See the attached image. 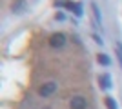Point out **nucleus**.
Returning <instances> with one entry per match:
<instances>
[{
  "label": "nucleus",
  "instance_id": "f257e3e1",
  "mask_svg": "<svg viewBox=\"0 0 122 109\" xmlns=\"http://www.w3.org/2000/svg\"><path fill=\"white\" fill-rule=\"evenodd\" d=\"M55 91H56V84H55V82H46V84H42L40 87H38V95H40V96H44V98L51 96Z\"/></svg>",
  "mask_w": 122,
  "mask_h": 109
},
{
  "label": "nucleus",
  "instance_id": "f03ea898",
  "mask_svg": "<svg viewBox=\"0 0 122 109\" xmlns=\"http://www.w3.org/2000/svg\"><path fill=\"white\" fill-rule=\"evenodd\" d=\"M69 107H71V109H86L87 107V102H86L84 96L76 95V96H73V98L69 100Z\"/></svg>",
  "mask_w": 122,
  "mask_h": 109
},
{
  "label": "nucleus",
  "instance_id": "7ed1b4c3",
  "mask_svg": "<svg viewBox=\"0 0 122 109\" xmlns=\"http://www.w3.org/2000/svg\"><path fill=\"white\" fill-rule=\"evenodd\" d=\"M66 44V35H62V33H55V35L49 36V46L51 47H62Z\"/></svg>",
  "mask_w": 122,
  "mask_h": 109
},
{
  "label": "nucleus",
  "instance_id": "20e7f679",
  "mask_svg": "<svg viewBox=\"0 0 122 109\" xmlns=\"http://www.w3.org/2000/svg\"><path fill=\"white\" fill-rule=\"evenodd\" d=\"M56 5H58V7H67V9L75 11V15H76V16H80V15H82V7H80L78 4H73V2H56Z\"/></svg>",
  "mask_w": 122,
  "mask_h": 109
},
{
  "label": "nucleus",
  "instance_id": "39448f33",
  "mask_svg": "<svg viewBox=\"0 0 122 109\" xmlns=\"http://www.w3.org/2000/svg\"><path fill=\"white\" fill-rule=\"evenodd\" d=\"M25 9V0H15L13 2V11L15 13H22Z\"/></svg>",
  "mask_w": 122,
  "mask_h": 109
},
{
  "label": "nucleus",
  "instance_id": "423d86ee",
  "mask_svg": "<svg viewBox=\"0 0 122 109\" xmlns=\"http://www.w3.org/2000/svg\"><path fill=\"white\" fill-rule=\"evenodd\" d=\"M98 82H100V85H102L104 89H109V87H111V80H109V75H106V73H104V75L98 78Z\"/></svg>",
  "mask_w": 122,
  "mask_h": 109
},
{
  "label": "nucleus",
  "instance_id": "0eeeda50",
  "mask_svg": "<svg viewBox=\"0 0 122 109\" xmlns=\"http://www.w3.org/2000/svg\"><path fill=\"white\" fill-rule=\"evenodd\" d=\"M91 9H93V15H95V22L100 24V11H98L97 4H91Z\"/></svg>",
  "mask_w": 122,
  "mask_h": 109
},
{
  "label": "nucleus",
  "instance_id": "6e6552de",
  "mask_svg": "<svg viewBox=\"0 0 122 109\" xmlns=\"http://www.w3.org/2000/svg\"><path fill=\"white\" fill-rule=\"evenodd\" d=\"M98 62H100L102 66H109V58H107L106 55H98Z\"/></svg>",
  "mask_w": 122,
  "mask_h": 109
},
{
  "label": "nucleus",
  "instance_id": "1a4fd4ad",
  "mask_svg": "<svg viewBox=\"0 0 122 109\" xmlns=\"http://www.w3.org/2000/svg\"><path fill=\"white\" fill-rule=\"evenodd\" d=\"M106 105L109 109H117V105H115V102H113V98H109V96H107L106 98Z\"/></svg>",
  "mask_w": 122,
  "mask_h": 109
},
{
  "label": "nucleus",
  "instance_id": "9d476101",
  "mask_svg": "<svg viewBox=\"0 0 122 109\" xmlns=\"http://www.w3.org/2000/svg\"><path fill=\"white\" fill-rule=\"evenodd\" d=\"M117 57H118V60H120V66H122V51H120V49L117 51Z\"/></svg>",
  "mask_w": 122,
  "mask_h": 109
}]
</instances>
